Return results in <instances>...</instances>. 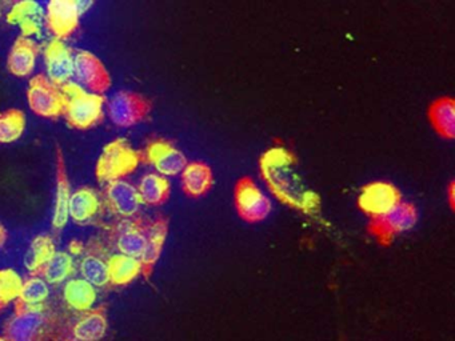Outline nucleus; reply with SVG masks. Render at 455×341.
Listing matches in <instances>:
<instances>
[{"instance_id":"5","label":"nucleus","mask_w":455,"mask_h":341,"mask_svg":"<svg viewBox=\"0 0 455 341\" xmlns=\"http://www.w3.org/2000/svg\"><path fill=\"white\" fill-rule=\"evenodd\" d=\"M28 100L30 108L42 117H60L65 115L66 95L62 88L50 82L44 75H36L28 85Z\"/></svg>"},{"instance_id":"29","label":"nucleus","mask_w":455,"mask_h":341,"mask_svg":"<svg viewBox=\"0 0 455 341\" xmlns=\"http://www.w3.org/2000/svg\"><path fill=\"white\" fill-rule=\"evenodd\" d=\"M50 288L44 277L30 274L28 279L23 280L22 289L20 296L14 300V306L36 305L42 304L49 297Z\"/></svg>"},{"instance_id":"11","label":"nucleus","mask_w":455,"mask_h":341,"mask_svg":"<svg viewBox=\"0 0 455 341\" xmlns=\"http://www.w3.org/2000/svg\"><path fill=\"white\" fill-rule=\"evenodd\" d=\"M108 309L105 305L81 312L76 321H68V340L95 341L108 332Z\"/></svg>"},{"instance_id":"2","label":"nucleus","mask_w":455,"mask_h":341,"mask_svg":"<svg viewBox=\"0 0 455 341\" xmlns=\"http://www.w3.org/2000/svg\"><path fill=\"white\" fill-rule=\"evenodd\" d=\"M291 155L283 148H271L263 155L262 172L273 191L284 202L311 210L318 205V197L307 191L292 170Z\"/></svg>"},{"instance_id":"8","label":"nucleus","mask_w":455,"mask_h":341,"mask_svg":"<svg viewBox=\"0 0 455 341\" xmlns=\"http://www.w3.org/2000/svg\"><path fill=\"white\" fill-rule=\"evenodd\" d=\"M151 109V103L137 92L121 91L108 101V116L119 127H132L146 119Z\"/></svg>"},{"instance_id":"14","label":"nucleus","mask_w":455,"mask_h":341,"mask_svg":"<svg viewBox=\"0 0 455 341\" xmlns=\"http://www.w3.org/2000/svg\"><path fill=\"white\" fill-rule=\"evenodd\" d=\"M81 13L76 0H52L47 4V28L55 35V39H65L78 28Z\"/></svg>"},{"instance_id":"30","label":"nucleus","mask_w":455,"mask_h":341,"mask_svg":"<svg viewBox=\"0 0 455 341\" xmlns=\"http://www.w3.org/2000/svg\"><path fill=\"white\" fill-rule=\"evenodd\" d=\"M25 112L12 108L0 112V143L17 141L25 132Z\"/></svg>"},{"instance_id":"13","label":"nucleus","mask_w":455,"mask_h":341,"mask_svg":"<svg viewBox=\"0 0 455 341\" xmlns=\"http://www.w3.org/2000/svg\"><path fill=\"white\" fill-rule=\"evenodd\" d=\"M108 250L100 240H90L81 261L82 277L95 287L108 285Z\"/></svg>"},{"instance_id":"20","label":"nucleus","mask_w":455,"mask_h":341,"mask_svg":"<svg viewBox=\"0 0 455 341\" xmlns=\"http://www.w3.org/2000/svg\"><path fill=\"white\" fill-rule=\"evenodd\" d=\"M102 207V200L97 191L84 186L71 194L70 202H68V216L76 223L87 224L97 218Z\"/></svg>"},{"instance_id":"31","label":"nucleus","mask_w":455,"mask_h":341,"mask_svg":"<svg viewBox=\"0 0 455 341\" xmlns=\"http://www.w3.org/2000/svg\"><path fill=\"white\" fill-rule=\"evenodd\" d=\"M431 120L436 130L452 139L455 135V106L451 99H441L431 108Z\"/></svg>"},{"instance_id":"17","label":"nucleus","mask_w":455,"mask_h":341,"mask_svg":"<svg viewBox=\"0 0 455 341\" xmlns=\"http://www.w3.org/2000/svg\"><path fill=\"white\" fill-rule=\"evenodd\" d=\"M39 51L41 48L30 37H18L10 51L9 59H7L9 71L20 77L33 74Z\"/></svg>"},{"instance_id":"27","label":"nucleus","mask_w":455,"mask_h":341,"mask_svg":"<svg viewBox=\"0 0 455 341\" xmlns=\"http://www.w3.org/2000/svg\"><path fill=\"white\" fill-rule=\"evenodd\" d=\"M54 252L55 245L52 236L41 234V236L36 237L31 242L30 250H28V255L25 258V264L30 274L41 276L44 266L49 263Z\"/></svg>"},{"instance_id":"1","label":"nucleus","mask_w":455,"mask_h":341,"mask_svg":"<svg viewBox=\"0 0 455 341\" xmlns=\"http://www.w3.org/2000/svg\"><path fill=\"white\" fill-rule=\"evenodd\" d=\"M14 308V316L4 324V340H68V321L44 303Z\"/></svg>"},{"instance_id":"15","label":"nucleus","mask_w":455,"mask_h":341,"mask_svg":"<svg viewBox=\"0 0 455 341\" xmlns=\"http://www.w3.org/2000/svg\"><path fill=\"white\" fill-rule=\"evenodd\" d=\"M401 200L398 189L386 181H375L362 189L359 205L367 215L379 218Z\"/></svg>"},{"instance_id":"7","label":"nucleus","mask_w":455,"mask_h":341,"mask_svg":"<svg viewBox=\"0 0 455 341\" xmlns=\"http://www.w3.org/2000/svg\"><path fill=\"white\" fill-rule=\"evenodd\" d=\"M102 204L108 212L118 216L119 218H130L138 215L143 202L134 184L118 178L106 183Z\"/></svg>"},{"instance_id":"35","label":"nucleus","mask_w":455,"mask_h":341,"mask_svg":"<svg viewBox=\"0 0 455 341\" xmlns=\"http://www.w3.org/2000/svg\"><path fill=\"white\" fill-rule=\"evenodd\" d=\"M0 309H2V306H0Z\"/></svg>"},{"instance_id":"32","label":"nucleus","mask_w":455,"mask_h":341,"mask_svg":"<svg viewBox=\"0 0 455 341\" xmlns=\"http://www.w3.org/2000/svg\"><path fill=\"white\" fill-rule=\"evenodd\" d=\"M23 279L14 269L0 271V306L4 308L7 304L14 301L22 289Z\"/></svg>"},{"instance_id":"33","label":"nucleus","mask_w":455,"mask_h":341,"mask_svg":"<svg viewBox=\"0 0 455 341\" xmlns=\"http://www.w3.org/2000/svg\"><path fill=\"white\" fill-rule=\"evenodd\" d=\"M76 5H78L79 13L86 12L90 7L92 5V2H76Z\"/></svg>"},{"instance_id":"23","label":"nucleus","mask_w":455,"mask_h":341,"mask_svg":"<svg viewBox=\"0 0 455 341\" xmlns=\"http://www.w3.org/2000/svg\"><path fill=\"white\" fill-rule=\"evenodd\" d=\"M140 274H142V263L140 258L124 253L108 258V284L124 287L134 282Z\"/></svg>"},{"instance_id":"18","label":"nucleus","mask_w":455,"mask_h":341,"mask_svg":"<svg viewBox=\"0 0 455 341\" xmlns=\"http://www.w3.org/2000/svg\"><path fill=\"white\" fill-rule=\"evenodd\" d=\"M57 197H55L54 216H52V226L55 231H60L68 224V202H70V183H68V168L63 156L62 149L57 147Z\"/></svg>"},{"instance_id":"9","label":"nucleus","mask_w":455,"mask_h":341,"mask_svg":"<svg viewBox=\"0 0 455 341\" xmlns=\"http://www.w3.org/2000/svg\"><path fill=\"white\" fill-rule=\"evenodd\" d=\"M74 75L79 84L98 95H103L111 87L110 72L94 53L81 51L74 59Z\"/></svg>"},{"instance_id":"22","label":"nucleus","mask_w":455,"mask_h":341,"mask_svg":"<svg viewBox=\"0 0 455 341\" xmlns=\"http://www.w3.org/2000/svg\"><path fill=\"white\" fill-rule=\"evenodd\" d=\"M166 236L167 221L164 218L148 221V242H146L145 250H143L142 256L140 258V263H142L143 276H150L154 264L158 261L162 250H164Z\"/></svg>"},{"instance_id":"12","label":"nucleus","mask_w":455,"mask_h":341,"mask_svg":"<svg viewBox=\"0 0 455 341\" xmlns=\"http://www.w3.org/2000/svg\"><path fill=\"white\" fill-rule=\"evenodd\" d=\"M236 208L242 218L259 221L271 212V200L257 184L250 180L239 183L235 194Z\"/></svg>"},{"instance_id":"24","label":"nucleus","mask_w":455,"mask_h":341,"mask_svg":"<svg viewBox=\"0 0 455 341\" xmlns=\"http://www.w3.org/2000/svg\"><path fill=\"white\" fill-rule=\"evenodd\" d=\"M63 298L71 309L76 312L87 311L92 308L97 300L95 285L84 279H73L66 284L63 289Z\"/></svg>"},{"instance_id":"26","label":"nucleus","mask_w":455,"mask_h":341,"mask_svg":"<svg viewBox=\"0 0 455 341\" xmlns=\"http://www.w3.org/2000/svg\"><path fill=\"white\" fill-rule=\"evenodd\" d=\"M138 192L143 204H164L170 194V183L161 173H148L140 180Z\"/></svg>"},{"instance_id":"21","label":"nucleus","mask_w":455,"mask_h":341,"mask_svg":"<svg viewBox=\"0 0 455 341\" xmlns=\"http://www.w3.org/2000/svg\"><path fill=\"white\" fill-rule=\"evenodd\" d=\"M10 23L18 24L23 31L22 36L38 34L44 20V8L33 0H23L15 3L9 12Z\"/></svg>"},{"instance_id":"16","label":"nucleus","mask_w":455,"mask_h":341,"mask_svg":"<svg viewBox=\"0 0 455 341\" xmlns=\"http://www.w3.org/2000/svg\"><path fill=\"white\" fill-rule=\"evenodd\" d=\"M49 80L63 87L74 76V59L70 48L60 39L52 40L44 50Z\"/></svg>"},{"instance_id":"3","label":"nucleus","mask_w":455,"mask_h":341,"mask_svg":"<svg viewBox=\"0 0 455 341\" xmlns=\"http://www.w3.org/2000/svg\"><path fill=\"white\" fill-rule=\"evenodd\" d=\"M62 88L66 95V122L70 127L89 130L103 119L105 98L98 93H89L76 83H66Z\"/></svg>"},{"instance_id":"28","label":"nucleus","mask_w":455,"mask_h":341,"mask_svg":"<svg viewBox=\"0 0 455 341\" xmlns=\"http://www.w3.org/2000/svg\"><path fill=\"white\" fill-rule=\"evenodd\" d=\"M73 256L63 250H55L49 263L44 266L41 276L50 284H60L74 274Z\"/></svg>"},{"instance_id":"4","label":"nucleus","mask_w":455,"mask_h":341,"mask_svg":"<svg viewBox=\"0 0 455 341\" xmlns=\"http://www.w3.org/2000/svg\"><path fill=\"white\" fill-rule=\"evenodd\" d=\"M143 162L142 152L130 146L126 139H116L103 148L97 164V178L100 183L124 178Z\"/></svg>"},{"instance_id":"10","label":"nucleus","mask_w":455,"mask_h":341,"mask_svg":"<svg viewBox=\"0 0 455 341\" xmlns=\"http://www.w3.org/2000/svg\"><path fill=\"white\" fill-rule=\"evenodd\" d=\"M143 160L153 165L164 176H175L182 173L188 164L185 155L166 140H154L142 152Z\"/></svg>"},{"instance_id":"34","label":"nucleus","mask_w":455,"mask_h":341,"mask_svg":"<svg viewBox=\"0 0 455 341\" xmlns=\"http://www.w3.org/2000/svg\"><path fill=\"white\" fill-rule=\"evenodd\" d=\"M7 240V231L6 228H4V226H2V223H0V247L6 242Z\"/></svg>"},{"instance_id":"19","label":"nucleus","mask_w":455,"mask_h":341,"mask_svg":"<svg viewBox=\"0 0 455 341\" xmlns=\"http://www.w3.org/2000/svg\"><path fill=\"white\" fill-rule=\"evenodd\" d=\"M417 223V210L410 202L399 200L385 215L375 218L379 234H394L409 231Z\"/></svg>"},{"instance_id":"25","label":"nucleus","mask_w":455,"mask_h":341,"mask_svg":"<svg viewBox=\"0 0 455 341\" xmlns=\"http://www.w3.org/2000/svg\"><path fill=\"white\" fill-rule=\"evenodd\" d=\"M212 183V170L204 163H188L182 170V186L186 194L201 196L209 191Z\"/></svg>"},{"instance_id":"6","label":"nucleus","mask_w":455,"mask_h":341,"mask_svg":"<svg viewBox=\"0 0 455 341\" xmlns=\"http://www.w3.org/2000/svg\"><path fill=\"white\" fill-rule=\"evenodd\" d=\"M148 221L134 218H119L113 226H108L111 242L118 248L119 253L140 258L148 242Z\"/></svg>"}]
</instances>
